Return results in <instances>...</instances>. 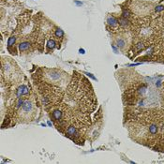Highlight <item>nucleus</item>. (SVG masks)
Wrapping results in <instances>:
<instances>
[{"label":"nucleus","instance_id":"nucleus-1","mask_svg":"<svg viewBox=\"0 0 164 164\" xmlns=\"http://www.w3.org/2000/svg\"><path fill=\"white\" fill-rule=\"evenodd\" d=\"M66 134L69 137H74V138L79 137V132H78L77 129H76L74 126H69V127H68ZM74 138H73V140H74Z\"/></svg>","mask_w":164,"mask_h":164},{"label":"nucleus","instance_id":"nucleus-2","mask_svg":"<svg viewBox=\"0 0 164 164\" xmlns=\"http://www.w3.org/2000/svg\"><path fill=\"white\" fill-rule=\"evenodd\" d=\"M29 93V90H28L27 86H25V85H21V86L19 87L18 89H17V91H16V96H17V98H21L22 96H24V95H27V94Z\"/></svg>","mask_w":164,"mask_h":164},{"label":"nucleus","instance_id":"nucleus-3","mask_svg":"<svg viewBox=\"0 0 164 164\" xmlns=\"http://www.w3.org/2000/svg\"><path fill=\"white\" fill-rule=\"evenodd\" d=\"M53 119L54 121H60L62 120V116H63V113L60 109H56L53 112Z\"/></svg>","mask_w":164,"mask_h":164},{"label":"nucleus","instance_id":"nucleus-4","mask_svg":"<svg viewBox=\"0 0 164 164\" xmlns=\"http://www.w3.org/2000/svg\"><path fill=\"white\" fill-rule=\"evenodd\" d=\"M32 107H33V105H32L31 101L25 100V101L24 102V105L22 106V109L24 112H29V111H31Z\"/></svg>","mask_w":164,"mask_h":164},{"label":"nucleus","instance_id":"nucleus-5","mask_svg":"<svg viewBox=\"0 0 164 164\" xmlns=\"http://www.w3.org/2000/svg\"><path fill=\"white\" fill-rule=\"evenodd\" d=\"M29 48H30V43H29L28 41H24V42L20 43V45H19V50H20L21 52H25V51H27Z\"/></svg>","mask_w":164,"mask_h":164},{"label":"nucleus","instance_id":"nucleus-6","mask_svg":"<svg viewBox=\"0 0 164 164\" xmlns=\"http://www.w3.org/2000/svg\"><path fill=\"white\" fill-rule=\"evenodd\" d=\"M148 130H149V132L151 133L152 135H155V134H157V133H158V127L156 124H152V125H150V126H149Z\"/></svg>","mask_w":164,"mask_h":164},{"label":"nucleus","instance_id":"nucleus-7","mask_svg":"<svg viewBox=\"0 0 164 164\" xmlns=\"http://www.w3.org/2000/svg\"><path fill=\"white\" fill-rule=\"evenodd\" d=\"M115 44H116V46L118 47V48H120V49H122V48H124L125 46H126V41H125L123 39H117V40H115Z\"/></svg>","mask_w":164,"mask_h":164},{"label":"nucleus","instance_id":"nucleus-8","mask_svg":"<svg viewBox=\"0 0 164 164\" xmlns=\"http://www.w3.org/2000/svg\"><path fill=\"white\" fill-rule=\"evenodd\" d=\"M54 47H56V41L53 40H48V42H47V49L49 50V51H53L54 49Z\"/></svg>","mask_w":164,"mask_h":164},{"label":"nucleus","instance_id":"nucleus-9","mask_svg":"<svg viewBox=\"0 0 164 164\" xmlns=\"http://www.w3.org/2000/svg\"><path fill=\"white\" fill-rule=\"evenodd\" d=\"M108 24L112 26H115V25H117V21L115 20L114 17H109L108 18Z\"/></svg>","mask_w":164,"mask_h":164},{"label":"nucleus","instance_id":"nucleus-10","mask_svg":"<svg viewBox=\"0 0 164 164\" xmlns=\"http://www.w3.org/2000/svg\"><path fill=\"white\" fill-rule=\"evenodd\" d=\"M54 35H56V38H62L63 36H64V32H63V30H61L60 28H57L56 30V32H54Z\"/></svg>","mask_w":164,"mask_h":164},{"label":"nucleus","instance_id":"nucleus-11","mask_svg":"<svg viewBox=\"0 0 164 164\" xmlns=\"http://www.w3.org/2000/svg\"><path fill=\"white\" fill-rule=\"evenodd\" d=\"M15 40H16V38L15 37H10L9 40V42H8V46H9V48H10V47L12 46L13 44L15 43Z\"/></svg>","mask_w":164,"mask_h":164},{"label":"nucleus","instance_id":"nucleus-12","mask_svg":"<svg viewBox=\"0 0 164 164\" xmlns=\"http://www.w3.org/2000/svg\"><path fill=\"white\" fill-rule=\"evenodd\" d=\"M24 102H25L24 99H22V98H19L18 101H17V103H16V108L18 109V108H20V107H22V106L24 105Z\"/></svg>","mask_w":164,"mask_h":164},{"label":"nucleus","instance_id":"nucleus-13","mask_svg":"<svg viewBox=\"0 0 164 164\" xmlns=\"http://www.w3.org/2000/svg\"><path fill=\"white\" fill-rule=\"evenodd\" d=\"M119 23H120V25H129V21L127 20V18H121L120 20H119Z\"/></svg>","mask_w":164,"mask_h":164},{"label":"nucleus","instance_id":"nucleus-14","mask_svg":"<svg viewBox=\"0 0 164 164\" xmlns=\"http://www.w3.org/2000/svg\"><path fill=\"white\" fill-rule=\"evenodd\" d=\"M9 122H10V120H9V119H6V120L4 121L3 124H2V127L4 129V127H6V126H8V125L9 124Z\"/></svg>","mask_w":164,"mask_h":164},{"label":"nucleus","instance_id":"nucleus-15","mask_svg":"<svg viewBox=\"0 0 164 164\" xmlns=\"http://www.w3.org/2000/svg\"><path fill=\"white\" fill-rule=\"evenodd\" d=\"M164 9V7L163 6H158L157 9H156V11H161Z\"/></svg>","mask_w":164,"mask_h":164},{"label":"nucleus","instance_id":"nucleus-16","mask_svg":"<svg viewBox=\"0 0 164 164\" xmlns=\"http://www.w3.org/2000/svg\"><path fill=\"white\" fill-rule=\"evenodd\" d=\"M143 47V45H142V43H138L137 44V46H136V48H137V50H141Z\"/></svg>","mask_w":164,"mask_h":164}]
</instances>
